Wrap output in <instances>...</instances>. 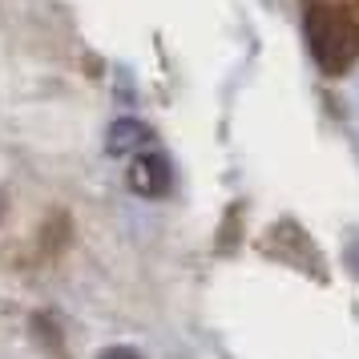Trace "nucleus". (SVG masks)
Wrapping results in <instances>:
<instances>
[{
    "mask_svg": "<svg viewBox=\"0 0 359 359\" xmlns=\"http://www.w3.org/2000/svg\"><path fill=\"white\" fill-rule=\"evenodd\" d=\"M351 266H355V271H359V243L351 246Z\"/></svg>",
    "mask_w": 359,
    "mask_h": 359,
    "instance_id": "20e7f679",
    "label": "nucleus"
},
{
    "mask_svg": "<svg viewBox=\"0 0 359 359\" xmlns=\"http://www.w3.org/2000/svg\"><path fill=\"white\" fill-rule=\"evenodd\" d=\"M130 186L137 190V194H146V198L165 194V190H170V165H165L162 154H154V149H142V154H133Z\"/></svg>",
    "mask_w": 359,
    "mask_h": 359,
    "instance_id": "f03ea898",
    "label": "nucleus"
},
{
    "mask_svg": "<svg viewBox=\"0 0 359 359\" xmlns=\"http://www.w3.org/2000/svg\"><path fill=\"white\" fill-rule=\"evenodd\" d=\"M146 146H149V130L142 121H130V117L114 121V130H109V154H142Z\"/></svg>",
    "mask_w": 359,
    "mask_h": 359,
    "instance_id": "7ed1b4c3",
    "label": "nucleus"
},
{
    "mask_svg": "<svg viewBox=\"0 0 359 359\" xmlns=\"http://www.w3.org/2000/svg\"><path fill=\"white\" fill-rule=\"evenodd\" d=\"M105 359H137V355H130V351H114V355H105Z\"/></svg>",
    "mask_w": 359,
    "mask_h": 359,
    "instance_id": "39448f33",
    "label": "nucleus"
},
{
    "mask_svg": "<svg viewBox=\"0 0 359 359\" xmlns=\"http://www.w3.org/2000/svg\"><path fill=\"white\" fill-rule=\"evenodd\" d=\"M303 29H307L311 57H315V65L323 69V73L335 77V73H347V69L355 65V57H359V29H355V20L347 17L343 8H331V4H311Z\"/></svg>",
    "mask_w": 359,
    "mask_h": 359,
    "instance_id": "f257e3e1",
    "label": "nucleus"
}]
</instances>
